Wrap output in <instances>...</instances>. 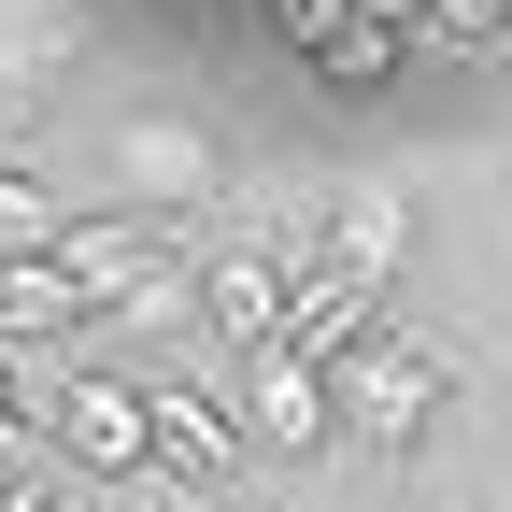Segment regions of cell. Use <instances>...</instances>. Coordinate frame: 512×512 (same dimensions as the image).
<instances>
[{
  "label": "cell",
  "instance_id": "1",
  "mask_svg": "<svg viewBox=\"0 0 512 512\" xmlns=\"http://www.w3.org/2000/svg\"><path fill=\"white\" fill-rule=\"evenodd\" d=\"M441 399H456V370H441L427 342H399L384 313L328 356V413H342V441H356V456H384V470H413V456H427Z\"/></svg>",
  "mask_w": 512,
  "mask_h": 512
},
{
  "label": "cell",
  "instance_id": "4",
  "mask_svg": "<svg viewBox=\"0 0 512 512\" xmlns=\"http://www.w3.org/2000/svg\"><path fill=\"white\" fill-rule=\"evenodd\" d=\"M143 470H171V484H228L242 470V413L200 370H143Z\"/></svg>",
  "mask_w": 512,
  "mask_h": 512
},
{
  "label": "cell",
  "instance_id": "6",
  "mask_svg": "<svg viewBox=\"0 0 512 512\" xmlns=\"http://www.w3.org/2000/svg\"><path fill=\"white\" fill-rule=\"evenodd\" d=\"M185 313L228 342V356H256V342H285V256L256 242V228H228L200 271H185Z\"/></svg>",
  "mask_w": 512,
  "mask_h": 512
},
{
  "label": "cell",
  "instance_id": "3",
  "mask_svg": "<svg viewBox=\"0 0 512 512\" xmlns=\"http://www.w3.org/2000/svg\"><path fill=\"white\" fill-rule=\"evenodd\" d=\"M29 427H43V456L72 470V484H143V370H86L72 356Z\"/></svg>",
  "mask_w": 512,
  "mask_h": 512
},
{
  "label": "cell",
  "instance_id": "8",
  "mask_svg": "<svg viewBox=\"0 0 512 512\" xmlns=\"http://www.w3.org/2000/svg\"><path fill=\"white\" fill-rule=\"evenodd\" d=\"M43 242H57V200H43L15 157H0V256H43Z\"/></svg>",
  "mask_w": 512,
  "mask_h": 512
},
{
  "label": "cell",
  "instance_id": "10",
  "mask_svg": "<svg viewBox=\"0 0 512 512\" xmlns=\"http://www.w3.org/2000/svg\"><path fill=\"white\" fill-rule=\"evenodd\" d=\"M0 427H29V399H15V356H0Z\"/></svg>",
  "mask_w": 512,
  "mask_h": 512
},
{
  "label": "cell",
  "instance_id": "7",
  "mask_svg": "<svg viewBox=\"0 0 512 512\" xmlns=\"http://www.w3.org/2000/svg\"><path fill=\"white\" fill-rule=\"evenodd\" d=\"M299 72H313V86H328L342 114H384V100H399V72H413V43H399V15H342L328 43H313V57H299Z\"/></svg>",
  "mask_w": 512,
  "mask_h": 512
},
{
  "label": "cell",
  "instance_id": "2",
  "mask_svg": "<svg viewBox=\"0 0 512 512\" xmlns=\"http://www.w3.org/2000/svg\"><path fill=\"white\" fill-rule=\"evenodd\" d=\"M100 171H114V200H157V214H228V185H242L214 114H114Z\"/></svg>",
  "mask_w": 512,
  "mask_h": 512
},
{
  "label": "cell",
  "instance_id": "9",
  "mask_svg": "<svg viewBox=\"0 0 512 512\" xmlns=\"http://www.w3.org/2000/svg\"><path fill=\"white\" fill-rule=\"evenodd\" d=\"M0 512H57V456H29V427H0Z\"/></svg>",
  "mask_w": 512,
  "mask_h": 512
},
{
  "label": "cell",
  "instance_id": "5",
  "mask_svg": "<svg viewBox=\"0 0 512 512\" xmlns=\"http://www.w3.org/2000/svg\"><path fill=\"white\" fill-rule=\"evenodd\" d=\"M242 427L271 441L285 470H313V456L342 441V413H328V356H299V342H256V356H242Z\"/></svg>",
  "mask_w": 512,
  "mask_h": 512
}]
</instances>
